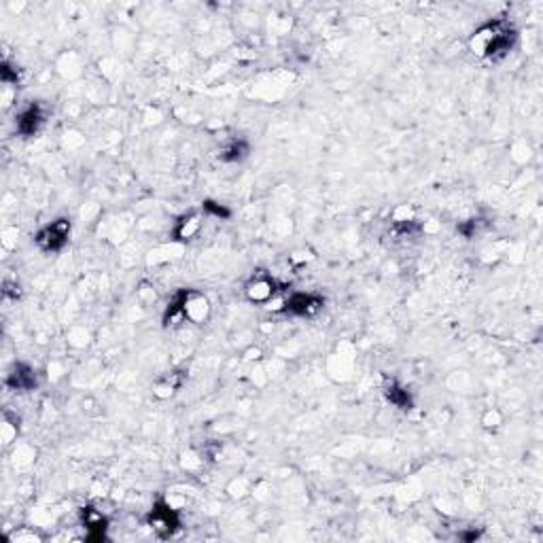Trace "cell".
Returning a JSON list of instances; mask_svg holds the SVG:
<instances>
[{
	"mask_svg": "<svg viewBox=\"0 0 543 543\" xmlns=\"http://www.w3.org/2000/svg\"><path fill=\"white\" fill-rule=\"evenodd\" d=\"M515 38L518 34L507 19H492L473 32V36L469 38V47L475 55L496 62L513 49Z\"/></svg>",
	"mask_w": 543,
	"mask_h": 543,
	"instance_id": "cell-1",
	"label": "cell"
},
{
	"mask_svg": "<svg viewBox=\"0 0 543 543\" xmlns=\"http://www.w3.org/2000/svg\"><path fill=\"white\" fill-rule=\"evenodd\" d=\"M68 235H70V221L68 218H57V221H53L51 225H47L45 229L38 231L36 244L47 252H55V250L64 248V244L68 242Z\"/></svg>",
	"mask_w": 543,
	"mask_h": 543,
	"instance_id": "cell-2",
	"label": "cell"
},
{
	"mask_svg": "<svg viewBox=\"0 0 543 543\" xmlns=\"http://www.w3.org/2000/svg\"><path fill=\"white\" fill-rule=\"evenodd\" d=\"M322 297L310 295V293H295L284 301V310L297 316H314L322 310Z\"/></svg>",
	"mask_w": 543,
	"mask_h": 543,
	"instance_id": "cell-3",
	"label": "cell"
},
{
	"mask_svg": "<svg viewBox=\"0 0 543 543\" xmlns=\"http://www.w3.org/2000/svg\"><path fill=\"white\" fill-rule=\"evenodd\" d=\"M148 524H151V528H153L155 532H159L161 537H170V535L178 528V518H176V513H174L168 505L157 503L155 509H153L151 515H148Z\"/></svg>",
	"mask_w": 543,
	"mask_h": 543,
	"instance_id": "cell-4",
	"label": "cell"
},
{
	"mask_svg": "<svg viewBox=\"0 0 543 543\" xmlns=\"http://www.w3.org/2000/svg\"><path fill=\"white\" fill-rule=\"evenodd\" d=\"M45 121V115L40 110L38 104H32L28 106L19 117H17V132L23 134V136H34L38 132V127L42 125Z\"/></svg>",
	"mask_w": 543,
	"mask_h": 543,
	"instance_id": "cell-5",
	"label": "cell"
},
{
	"mask_svg": "<svg viewBox=\"0 0 543 543\" xmlns=\"http://www.w3.org/2000/svg\"><path fill=\"white\" fill-rule=\"evenodd\" d=\"M274 293H276V286H274V280H269L267 276H255L248 284H246V297L250 301H269L274 299Z\"/></svg>",
	"mask_w": 543,
	"mask_h": 543,
	"instance_id": "cell-6",
	"label": "cell"
},
{
	"mask_svg": "<svg viewBox=\"0 0 543 543\" xmlns=\"http://www.w3.org/2000/svg\"><path fill=\"white\" fill-rule=\"evenodd\" d=\"M6 384L15 390H32L36 386V373H34L32 367H28L23 363H17L13 367V371L8 373Z\"/></svg>",
	"mask_w": 543,
	"mask_h": 543,
	"instance_id": "cell-7",
	"label": "cell"
},
{
	"mask_svg": "<svg viewBox=\"0 0 543 543\" xmlns=\"http://www.w3.org/2000/svg\"><path fill=\"white\" fill-rule=\"evenodd\" d=\"M83 524L87 528V539L91 541H100L104 539V530H106V520L102 518V513L93 511L91 507H87L83 511Z\"/></svg>",
	"mask_w": 543,
	"mask_h": 543,
	"instance_id": "cell-8",
	"label": "cell"
},
{
	"mask_svg": "<svg viewBox=\"0 0 543 543\" xmlns=\"http://www.w3.org/2000/svg\"><path fill=\"white\" fill-rule=\"evenodd\" d=\"M384 395H386V399H388L395 407H399V409H409V407H411V397H409V392H407L399 382H395V380L386 382Z\"/></svg>",
	"mask_w": 543,
	"mask_h": 543,
	"instance_id": "cell-9",
	"label": "cell"
},
{
	"mask_svg": "<svg viewBox=\"0 0 543 543\" xmlns=\"http://www.w3.org/2000/svg\"><path fill=\"white\" fill-rule=\"evenodd\" d=\"M246 153H248L246 142L238 140V142H231L229 146H225V148H223L221 159H223V161H240L242 157H246Z\"/></svg>",
	"mask_w": 543,
	"mask_h": 543,
	"instance_id": "cell-10",
	"label": "cell"
},
{
	"mask_svg": "<svg viewBox=\"0 0 543 543\" xmlns=\"http://www.w3.org/2000/svg\"><path fill=\"white\" fill-rule=\"evenodd\" d=\"M197 216H189V218H182V223H180V229H178V235L180 238H191L193 235V231L197 229Z\"/></svg>",
	"mask_w": 543,
	"mask_h": 543,
	"instance_id": "cell-11",
	"label": "cell"
},
{
	"mask_svg": "<svg viewBox=\"0 0 543 543\" xmlns=\"http://www.w3.org/2000/svg\"><path fill=\"white\" fill-rule=\"evenodd\" d=\"M204 210H208L210 214H214V216H218V218H221V216H223V218L229 216V210H227V208H223V206H218L216 202H210V199L204 202Z\"/></svg>",
	"mask_w": 543,
	"mask_h": 543,
	"instance_id": "cell-12",
	"label": "cell"
}]
</instances>
